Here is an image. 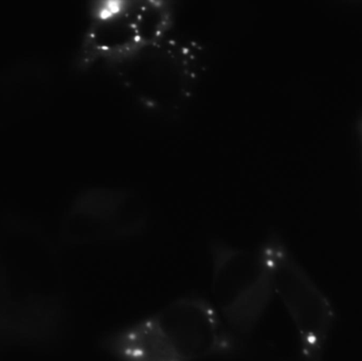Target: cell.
Returning a JSON list of instances; mask_svg holds the SVG:
<instances>
[{
  "instance_id": "6da1fadb",
  "label": "cell",
  "mask_w": 362,
  "mask_h": 361,
  "mask_svg": "<svg viewBox=\"0 0 362 361\" xmlns=\"http://www.w3.org/2000/svg\"><path fill=\"white\" fill-rule=\"evenodd\" d=\"M240 343L212 302L191 295L106 335L100 345L117 361H202L231 355Z\"/></svg>"
},
{
  "instance_id": "7a4b0ae2",
  "label": "cell",
  "mask_w": 362,
  "mask_h": 361,
  "mask_svg": "<svg viewBox=\"0 0 362 361\" xmlns=\"http://www.w3.org/2000/svg\"><path fill=\"white\" fill-rule=\"evenodd\" d=\"M51 271L42 246H0V348L47 347L59 341L65 302Z\"/></svg>"
},
{
  "instance_id": "3957f363",
  "label": "cell",
  "mask_w": 362,
  "mask_h": 361,
  "mask_svg": "<svg viewBox=\"0 0 362 361\" xmlns=\"http://www.w3.org/2000/svg\"><path fill=\"white\" fill-rule=\"evenodd\" d=\"M204 59L199 42L173 33L107 69L141 110L174 118L197 91Z\"/></svg>"
},
{
  "instance_id": "277c9868",
  "label": "cell",
  "mask_w": 362,
  "mask_h": 361,
  "mask_svg": "<svg viewBox=\"0 0 362 361\" xmlns=\"http://www.w3.org/2000/svg\"><path fill=\"white\" fill-rule=\"evenodd\" d=\"M175 4L167 0H100L89 4L74 64L81 71L108 68L175 33Z\"/></svg>"
},
{
  "instance_id": "5b68a950",
  "label": "cell",
  "mask_w": 362,
  "mask_h": 361,
  "mask_svg": "<svg viewBox=\"0 0 362 361\" xmlns=\"http://www.w3.org/2000/svg\"><path fill=\"white\" fill-rule=\"evenodd\" d=\"M210 250L213 307L240 341L255 332L276 297L269 262L262 246L248 249L214 241Z\"/></svg>"
},
{
  "instance_id": "8992f818",
  "label": "cell",
  "mask_w": 362,
  "mask_h": 361,
  "mask_svg": "<svg viewBox=\"0 0 362 361\" xmlns=\"http://www.w3.org/2000/svg\"><path fill=\"white\" fill-rule=\"evenodd\" d=\"M274 280V296L288 313L305 360L321 361L336 324V311L284 239L268 235L262 243Z\"/></svg>"
},
{
  "instance_id": "52a82bcc",
  "label": "cell",
  "mask_w": 362,
  "mask_h": 361,
  "mask_svg": "<svg viewBox=\"0 0 362 361\" xmlns=\"http://www.w3.org/2000/svg\"><path fill=\"white\" fill-rule=\"evenodd\" d=\"M146 199L125 187H89L80 191L66 209L62 239L82 246L123 241L141 235L148 222Z\"/></svg>"
},
{
  "instance_id": "ba28073f",
  "label": "cell",
  "mask_w": 362,
  "mask_h": 361,
  "mask_svg": "<svg viewBox=\"0 0 362 361\" xmlns=\"http://www.w3.org/2000/svg\"><path fill=\"white\" fill-rule=\"evenodd\" d=\"M357 137H358L359 152H361V165H362V110L359 112L357 118Z\"/></svg>"
},
{
  "instance_id": "9c48e42d",
  "label": "cell",
  "mask_w": 362,
  "mask_h": 361,
  "mask_svg": "<svg viewBox=\"0 0 362 361\" xmlns=\"http://www.w3.org/2000/svg\"><path fill=\"white\" fill-rule=\"evenodd\" d=\"M303 361H313V360H304Z\"/></svg>"
}]
</instances>
